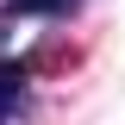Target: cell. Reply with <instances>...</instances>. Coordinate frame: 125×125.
I'll return each instance as SVG.
<instances>
[{"mask_svg":"<svg viewBox=\"0 0 125 125\" xmlns=\"http://www.w3.org/2000/svg\"><path fill=\"white\" fill-rule=\"evenodd\" d=\"M19 100H25V69H19V62H0V125L13 119Z\"/></svg>","mask_w":125,"mask_h":125,"instance_id":"1","label":"cell"}]
</instances>
